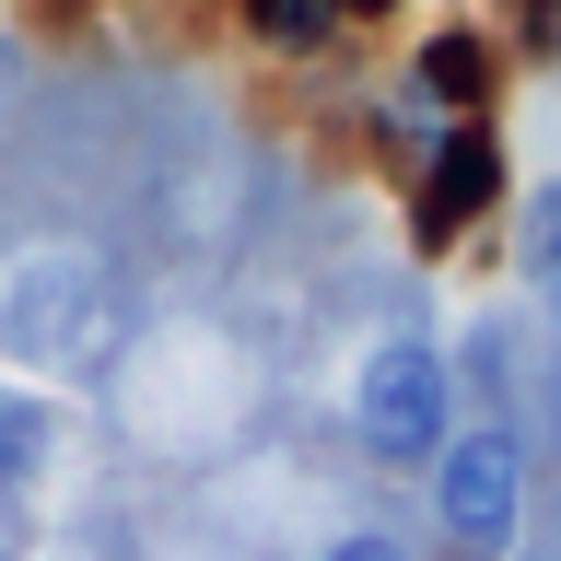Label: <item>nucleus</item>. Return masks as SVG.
Listing matches in <instances>:
<instances>
[{"label": "nucleus", "mask_w": 561, "mask_h": 561, "mask_svg": "<svg viewBox=\"0 0 561 561\" xmlns=\"http://www.w3.org/2000/svg\"><path fill=\"white\" fill-rule=\"evenodd\" d=\"M12 70H24V59H12V47H0V117H12Z\"/></svg>", "instance_id": "10"}, {"label": "nucleus", "mask_w": 561, "mask_h": 561, "mask_svg": "<svg viewBox=\"0 0 561 561\" xmlns=\"http://www.w3.org/2000/svg\"><path fill=\"white\" fill-rule=\"evenodd\" d=\"M105 257L94 245H35L0 280V363L12 375H70V363H105Z\"/></svg>", "instance_id": "1"}, {"label": "nucleus", "mask_w": 561, "mask_h": 561, "mask_svg": "<svg viewBox=\"0 0 561 561\" xmlns=\"http://www.w3.org/2000/svg\"><path fill=\"white\" fill-rule=\"evenodd\" d=\"M328 12H340V24H351V12H386V0H328Z\"/></svg>", "instance_id": "11"}, {"label": "nucleus", "mask_w": 561, "mask_h": 561, "mask_svg": "<svg viewBox=\"0 0 561 561\" xmlns=\"http://www.w3.org/2000/svg\"><path fill=\"white\" fill-rule=\"evenodd\" d=\"M245 24H257V47H280V59L340 47V12H328V0H245Z\"/></svg>", "instance_id": "7"}, {"label": "nucleus", "mask_w": 561, "mask_h": 561, "mask_svg": "<svg viewBox=\"0 0 561 561\" xmlns=\"http://www.w3.org/2000/svg\"><path fill=\"white\" fill-rule=\"evenodd\" d=\"M421 480H433V526H445L456 561H503L526 538V433L515 421H456Z\"/></svg>", "instance_id": "3"}, {"label": "nucleus", "mask_w": 561, "mask_h": 561, "mask_svg": "<svg viewBox=\"0 0 561 561\" xmlns=\"http://www.w3.org/2000/svg\"><path fill=\"white\" fill-rule=\"evenodd\" d=\"M316 561H410V538H398V526H340Z\"/></svg>", "instance_id": "9"}, {"label": "nucleus", "mask_w": 561, "mask_h": 561, "mask_svg": "<svg viewBox=\"0 0 561 561\" xmlns=\"http://www.w3.org/2000/svg\"><path fill=\"white\" fill-rule=\"evenodd\" d=\"M503 199V140H491V117H468V129H445L433 152H421V187H410V234L421 245H456L480 210Z\"/></svg>", "instance_id": "4"}, {"label": "nucleus", "mask_w": 561, "mask_h": 561, "mask_svg": "<svg viewBox=\"0 0 561 561\" xmlns=\"http://www.w3.org/2000/svg\"><path fill=\"white\" fill-rule=\"evenodd\" d=\"M351 433L375 468H433L456 433V375H445V340L421 328H386L363 363H351Z\"/></svg>", "instance_id": "2"}, {"label": "nucleus", "mask_w": 561, "mask_h": 561, "mask_svg": "<svg viewBox=\"0 0 561 561\" xmlns=\"http://www.w3.org/2000/svg\"><path fill=\"white\" fill-rule=\"evenodd\" d=\"M59 456V410L47 398H0V491H35Z\"/></svg>", "instance_id": "6"}, {"label": "nucleus", "mask_w": 561, "mask_h": 561, "mask_svg": "<svg viewBox=\"0 0 561 561\" xmlns=\"http://www.w3.org/2000/svg\"><path fill=\"white\" fill-rule=\"evenodd\" d=\"M526 280L561 305V187H538V210H526Z\"/></svg>", "instance_id": "8"}, {"label": "nucleus", "mask_w": 561, "mask_h": 561, "mask_svg": "<svg viewBox=\"0 0 561 561\" xmlns=\"http://www.w3.org/2000/svg\"><path fill=\"white\" fill-rule=\"evenodd\" d=\"M491 35L480 24H456V35H433V47H421L410 59V105H433V117H445V129H468V117H491Z\"/></svg>", "instance_id": "5"}]
</instances>
